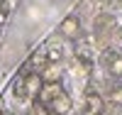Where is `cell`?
<instances>
[{
  "mask_svg": "<svg viewBox=\"0 0 122 115\" xmlns=\"http://www.w3.org/2000/svg\"><path fill=\"white\" fill-rule=\"evenodd\" d=\"M3 3H5V0H0V5H3Z\"/></svg>",
  "mask_w": 122,
  "mask_h": 115,
  "instance_id": "10",
  "label": "cell"
},
{
  "mask_svg": "<svg viewBox=\"0 0 122 115\" xmlns=\"http://www.w3.org/2000/svg\"><path fill=\"white\" fill-rule=\"evenodd\" d=\"M86 108L100 115V113L105 110V103H103V98H100L98 93H88V96H86Z\"/></svg>",
  "mask_w": 122,
  "mask_h": 115,
  "instance_id": "5",
  "label": "cell"
},
{
  "mask_svg": "<svg viewBox=\"0 0 122 115\" xmlns=\"http://www.w3.org/2000/svg\"><path fill=\"white\" fill-rule=\"evenodd\" d=\"M107 69H110V74H112L115 78H122V56H112Z\"/></svg>",
  "mask_w": 122,
  "mask_h": 115,
  "instance_id": "7",
  "label": "cell"
},
{
  "mask_svg": "<svg viewBox=\"0 0 122 115\" xmlns=\"http://www.w3.org/2000/svg\"><path fill=\"white\" fill-rule=\"evenodd\" d=\"M59 32L64 34L66 39H76V37L81 34V22H78V17H76V15H68L64 22L59 25Z\"/></svg>",
  "mask_w": 122,
  "mask_h": 115,
  "instance_id": "1",
  "label": "cell"
},
{
  "mask_svg": "<svg viewBox=\"0 0 122 115\" xmlns=\"http://www.w3.org/2000/svg\"><path fill=\"white\" fill-rule=\"evenodd\" d=\"M61 56H64V54H61V49H59L56 44H51V47L46 49V59L51 61V64H56V61H61Z\"/></svg>",
  "mask_w": 122,
  "mask_h": 115,
  "instance_id": "8",
  "label": "cell"
},
{
  "mask_svg": "<svg viewBox=\"0 0 122 115\" xmlns=\"http://www.w3.org/2000/svg\"><path fill=\"white\" fill-rule=\"evenodd\" d=\"M42 76L39 74H27V81H25V93L27 96H37L39 88H42Z\"/></svg>",
  "mask_w": 122,
  "mask_h": 115,
  "instance_id": "4",
  "label": "cell"
},
{
  "mask_svg": "<svg viewBox=\"0 0 122 115\" xmlns=\"http://www.w3.org/2000/svg\"><path fill=\"white\" fill-rule=\"evenodd\" d=\"M39 76H42V81H44V83H49V81H59V76H61V66L49 64V66L44 69V74H39Z\"/></svg>",
  "mask_w": 122,
  "mask_h": 115,
  "instance_id": "6",
  "label": "cell"
},
{
  "mask_svg": "<svg viewBox=\"0 0 122 115\" xmlns=\"http://www.w3.org/2000/svg\"><path fill=\"white\" fill-rule=\"evenodd\" d=\"M54 3H59V0H54Z\"/></svg>",
  "mask_w": 122,
  "mask_h": 115,
  "instance_id": "11",
  "label": "cell"
},
{
  "mask_svg": "<svg viewBox=\"0 0 122 115\" xmlns=\"http://www.w3.org/2000/svg\"><path fill=\"white\" fill-rule=\"evenodd\" d=\"M61 93V83L59 81H49V83H42V88H39V93H37V98H39V103H46L51 100V98H56Z\"/></svg>",
  "mask_w": 122,
  "mask_h": 115,
  "instance_id": "2",
  "label": "cell"
},
{
  "mask_svg": "<svg viewBox=\"0 0 122 115\" xmlns=\"http://www.w3.org/2000/svg\"><path fill=\"white\" fill-rule=\"evenodd\" d=\"M46 105L51 108L54 113H59V115H71V98L66 96V93H59V96L51 98Z\"/></svg>",
  "mask_w": 122,
  "mask_h": 115,
  "instance_id": "3",
  "label": "cell"
},
{
  "mask_svg": "<svg viewBox=\"0 0 122 115\" xmlns=\"http://www.w3.org/2000/svg\"><path fill=\"white\" fill-rule=\"evenodd\" d=\"M81 115H98V113H93V110H88V108H83V113Z\"/></svg>",
  "mask_w": 122,
  "mask_h": 115,
  "instance_id": "9",
  "label": "cell"
}]
</instances>
